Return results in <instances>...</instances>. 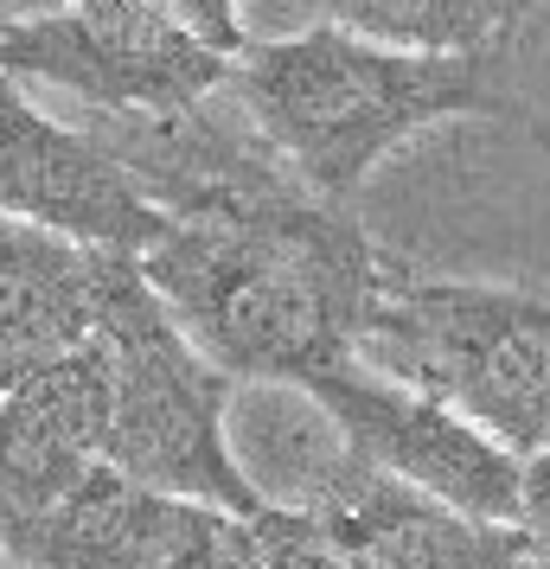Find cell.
Listing matches in <instances>:
<instances>
[{"instance_id":"ba28073f","label":"cell","mask_w":550,"mask_h":569,"mask_svg":"<svg viewBox=\"0 0 550 569\" xmlns=\"http://www.w3.org/2000/svg\"><path fill=\"white\" fill-rule=\"evenodd\" d=\"M0 218L134 262L167 237V211L141 192L129 167L90 129L46 116L7 71H0Z\"/></svg>"},{"instance_id":"e0dca14e","label":"cell","mask_w":550,"mask_h":569,"mask_svg":"<svg viewBox=\"0 0 550 569\" xmlns=\"http://www.w3.org/2000/svg\"><path fill=\"white\" fill-rule=\"evenodd\" d=\"M13 27H20V13H13V0H0V39H7Z\"/></svg>"},{"instance_id":"7c38bea8","label":"cell","mask_w":550,"mask_h":569,"mask_svg":"<svg viewBox=\"0 0 550 569\" xmlns=\"http://www.w3.org/2000/svg\"><path fill=\"white\" fill-rule=\"evenodd\" d=\"M544 0H327V20L410 52L499 58V46L538 13Z\"/></svg>"},{"instance_id":"7a4b0ae2","label":"cell","mask_w":550,"mask_h":569,"mask_svg":"<svg viewBox=\"0 0 550 569\" xmlns=\"http://www.w3.org/2000/svg\"><path fill=\"white\" fill-rule=\"evenodd\" d=\"M224 90L294 180L333 206H352L397 148L442 122H519L499 58L410 52L333 20L289 39H250Z\"/></svg>"},{"instance_id":"5bb4252c","label":"cell","mask_w":550,"mask_h":569,"mask_svg":"<svg viewBox=\"0 0 550 569\" xmlns=\"http://www.w3.org/2000/svg\"><path fill=\"white\" fill-rule=\"evenodd\" d=\"M167 7V20L180 32H192L206 52H218L224 64H237L243 58V46H250V27H243V0H160Z\"/></svg>"},{"instance_id":"30bf717a","label":"cell","mask_w":550,"mask_h":569,"mask_svg":"<svg viewBox=\"0 0 550 569\" xmlns=\"http://www.w3.org/2000/svg\"><path fill=\"white\" fill-rule=\"evenodd\" d=\"M109 436V346L103 333L32 371L0 397V550L20 525L58 506L83 473L103 467Z\"/></svg>"},{"instance_id":"6da1fadb","label":"cell","mask_w":550,"mask_h":569,"mask_svg":"<svg viewBox=\"0 0 550 569\" xmlns=\"http://www.w3.org/2000/svg\"><path fill=\"white\" fill-rule=\"evenodd\" d=\"M391 262L352 206L308 192L282 154H262L173 211L141 276L231 385L308 390L359 359Z\"/></svg>"},{"instance_id":"2e32d148","label":"cell","mask_w":550,"mask_h":569,"mask_svg":"<svg viewBox=\"0 0 550 569\" xmlns=\"http://www.w3.org/2000/svg\"><path fill=\"white\" fill-rule=\"evenodd\" d=\"M52 7H64V0H13V13H20V20H32V13H52Z\"/></svg>"},{"instance_id":"8fae6325","label":"cell","mask_w":550,"mask_h":569,"mask_svg":"<svg viewBox=\"0 0 550 569\" xmlns=\"http://www.w3.org/2000/svg\"><path fill=\"white\" fill-rule=\"evenodd\" d=\"M116 262L122 257L109 250H83L20 218H0V397L97 339Z\"/></svg>"},{"instance_id":"ac0fdd59","label":"cell","mask_w":550,"mask_h":569,"mask_svg":"<svg viewBox=\"0 0 550 569\" xmlns=\"http://www.w3.org/2000/svg\"><path fill=\"white\" fill-rule=\"evenodd\" d=\"M0 569H27V563H13V557H7V550H0Z\"/></svg>"},{"instance_id":"4fadbf2b","label":"cell","mask_w":550,"mask_h":569,"mask_svg":"<svg viewBox=\"0 0 550 569\" xmlns=\"http://www.w3.org/2000/svg\"><path fill=\"white\" fill-rule=\"evenodd\" d=\"M250 525H257V543L269 557V569H346L301 506H262Z\"/></svg>"},{"instance_id":"5b68a950","label":"cell","mask_w":550,"mask_h":569,"mask_svg":"<svg viewBox=\"0 0 550 569\" xmlns=\"http://www.w3.org/2000/svg\"><path fill=\"white\" fill-rule=\"evenodd\" d=\"M7 78L71 90L97 116L192 109L231 83V64L167 20L160 0H64L0 39Z\"/></svg>"},{"instance_id":"277c9868","label":"cell","mask_w":550,"mask_h":569,"mask_svg":"<svg viewBox=\"0 0 550 569\" xmlns=\"http://www.w3.org/2000/svg\"><path fill=\"white\" fill-rule=\"evenodd\" d=\"M103 346H109V436L103 467H116L134 487L224 506L237 518H257L276 506L250 480V467L231 441V397L237 385L173 327L148 288L141 262L122 257L103 301Z\"/></svg>"},{"instance_id":"3957f363","label":"cell","mask_w":550,"mask_h":569,"mask_svg":"<svg viewBox=\"0 0 550 569\" xmlns=\"http://www.w3.org/2000/svg\"><path fill=\"white\" fill-rule=\"evenodd\" d=\"M359 365L448 403L519 461L550 448V295L391 262Z\"/></svg>"},{"instance_id":"9a60e30c","label":"cell","mask_w":550,"mask_h":569,"mask_svg":"<svg viewBox=\"0 0 550 569\" xmlns=\"http://www.w3.org/2000/svg\"><path fill=\"white\" fill-rule=\"evenodd\" d=\"M512 531L524 538L531 569H550V448L519 467V512H512Z\"/></svg>"},{"instance_id":"52a82bcc","label":"cell","mask_w":550,"mask_h":569,"mask_svg":"<svg viewBox=\"0 0 550 569\" xmlns=\"http://www.w3.org/2000/svg\"><path fill=\"white\" fill-rule=\"evenodd\" d=\"M7 557L27 569H269L250 518L134 487L116 467L83 473L20 525Z\"/></svg>"},{"instance_id":"9c48e42d","label":"cell","mask_w":550,"mask_h":569,"mask_svg":"<svg viewBox=\"0 0 550 569\" xmlns=\"http://www.w3.org/2000/svg\"><path fill=\"white\" fill-rule=\"evenodd\" d=\"M282 506H301L314 518V531L333 543L346 569H531L512 525L473 518L448 499L403 487L359 455H346L340 436L333 455L308 473V487Z\"/></svg>"},{"instance_id":"8992f818","label":"cell","mask_w":550,"mask_h":569,"mask_svg":"<svg viewBox=\"0 0 550 569\" xmlns=\"http://www.w3.org/2000/svg\"><path fill=\"white\" fill-rule=\"evenodd\" d=\"M294 397H308L320 422L340 436V448L359 455L366 467L429 492V499H448L473 518L512 525L524 461L506 455L493 436H480L468 416H454L448 403H436L410 385H391L359 359L327 371L320 385L294 390Z\"/></svg>"}]
</instances>
